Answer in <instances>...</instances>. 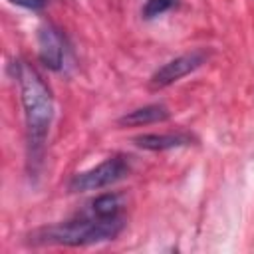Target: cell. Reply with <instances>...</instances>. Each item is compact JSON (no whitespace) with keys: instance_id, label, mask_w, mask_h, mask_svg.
<instances>
[{"instance_id":"1","label":"cell","mask_w":254,"mask_h":254,"mask_svg":"<svg viewBox=\"0 0 254 254\" xmlns=\"http://www.w3.org/2000/svg\"><path fill=\"white\" fill-rule=\"evenodd\" d=\"M14 77L20 87V101L24 107L26 121V141H28V161L40 163L44 153V143L50 133V125L54 119V97L44 79L30 65L16 62Z\"/></svg>"},{"instance_id":"2","label":"cell","mask_w":254,"mask_h":254,"mask_svg":"<svg viewBox=\"0 0 254 254\" xmlns=\"http://www.w3.org/2000/svg\"><path fill=\"white\" fill-rule=\"evenodd\" d=\"M125 226L123 214L99 216L85 208L71 220L42 226L30 232V242L36 246H89L113 240Z\"/></svg>"},{"instance_id":"3","label":"cell","mask_w":254,"mask_h":254,"mask_svg":"<svg viewBox=\"0 0 254 254\" xmlns=\"http://www.w3.org/2000/svg\"><path fill=\"white\" fill-rule=\"evenodd\" d=\"M129 171H131L129 161L123 155H113V157L101 161L99 165L73 175L67 187H69L71 192L99 190V189L111 187V185L119 183L121 179H125L129 175Z\"/></svg>"},{"instance_id":"4","label":"cell","mask_w":254,"mask_h":254,"mask_svg":"<svg viewBox=\"0 0 254 254\" xmlns=\"http://www.w3.org/2000/svg\"><path fill=\"white\" fill-rule=\"evenodd\" d=\"M208 60V52L206 50H192L187 52L183 56H177L173 60H169L167 64H163L153 75H151V87L153 89H163L173 85L175 81L183 79L185 75L192 73L194 69H198L200 65H204Z\"/></svg>"},{"instance_id":"5","label":"cell","mask_w":254,"mask_h":254,"mask_svg":"<svg viewBox=\"0 0 254 254\" xmlns=\"http://www.w3.org/2000/svg\"><path fill=\"white\" fill-rule=\"evenodd\" d=\"M38 56L40 62L52 71H60L64 67L65 44L62 34L52 24H44L38 30Z\"/></svg>"},{"instance_id":"6","label":"cell","mask_w":254,"mask_h":254,"mask_svg":"<svg viewBox=\"0 0 254 254\" xmlns=\"http://www.w3.org/2000/svg\"><path fill=\"white\" fill-rule=\"evenodd\" d=\"M194 139L189 133H145L133 139L139 149L145 151H169L190 145Z\"/></svg>"},{"instance_id":"7","label":"cell","mask_w":254,"mask_h":254,"mask_svg":"<svg viewBox=\"0 0 254 254\" xmlns=\"http://www.w3.org/2000/svg\"><path fill=\"white\" fill-rule=\"evenodd\" d=\"M171 117V111L167 105L163 103H149L137 109L127 111L125 115L119 117V125L121 127H143V125H153V123H161L167 121Z\"/></svg>"},{"instance_id":"8","label":"cell","mask_w":254,"mask_h":254,"mask_svg":"<svg viewBox=\"0 0 254 254\" xmlns=\"http://www.w3.org/2000/svg\"><path fill=\"white\" fill-rule=\"evenodd\" d=\"M87 208L99 216H119L123 210V200L115 192H105V194H99L97 198H93Z\"/></svg>"},{"instance_id":"9","label":"cell","mask_w":254,"mask_h":254,"mask_svg":"<svg viewBox=\"0 0 254 254\" xmlns=\"http://www.w3.org/2000/svg\"><path fill=\"white\" fill-rule=\"evenodd\" d=\"M173 4H175V0H147L141 14H143V18L151 20V18H157V16L165 14L167 10H171Z\"/></svg>"},{"instance_id":"10","label":"cell","mask_w":254,"mask_h":254,"mask_svg":"<svg viewBox=\"0 0 254 254\" xmlns=\"http://www.w3.org/2000/svg\"><path fill=\"white\" fill-rule=\"evenodd\" d=\"M8 2L20 8H26V10H42L48 4V0H8Z\"/></svg>"}]
</instances>
